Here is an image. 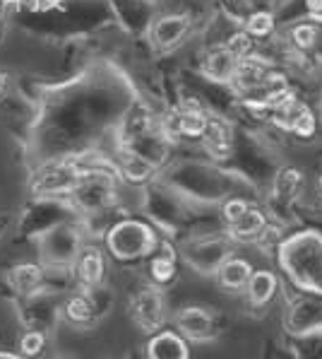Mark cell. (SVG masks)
<instances>
[{"label":"cell","mask_w":322,"mask_h":359,"mask_svg":"<svg viewBox=\"0 0 322 359\" xmlns=\"http://www.w3.org/2000/svg\"><path fill=\"white\" fill-rule=\"evenodd\" d=\"M82 171L72 169L68 164H60V167H53L51 171H43L36 179V191L38 196H48V193H70V189L75 186V181L80 179Z\"/></svg>","instance_id":"cell-6"},{"label":"cell","mask_w":322,"mask_h":359,"mask_svg":"<svg viewBox=\"0 0 322 359\" xmlns=\"http://www.w3.org/2000/svg\"><path fill=\"white\" fill-rule=\"evenodd\" d=\"M238 58L233 56L229 48H221V51L209 53L207 63H204V73H207L212 80H221V82H229L233 70H236Z\"/></svg>","instance_id":"cell-16"},{"label":"cell","mask_w":322,"mask_h":359,"mask_svg":"<svg viewBox=\"0 0 322 359\" xmlns=\"http://www.w3.org/2000/svg\"><path fill=\"white\" fill-rule=\"evenodd\" d=\"M113 181L104 171H82L70 189V198L85 212H102L113 201Z\"/></svg>","instance_id":"cell-2"},{"label":"cell","mask_w":322,"mask_h":359,"mask_svg":"<svg viewBox=\"0 0 322 359\" xmlns=\"http://www.w3.org/2000/svg\"><path fill=\"white\" fill-rule=\"evenodd\" d=\"M265 224H267V219H265L262 210L248 205L246 212H243L233 224H229V227H231V234L236 236V239L248 241V239H258L260 231L265 229Z\"/></svg>","instance_id":"cell-12"},{"label":"cell","mask_w":322,"mask_h":359,"mask_svg":"<svg viewBox=\"0 0 322 359\" xmlns=\"http://www.w3.org/2000/svg\"><path fill=\"white\" fill-rule=\"evenodd\" d=\"M253 275V265L246 258H229L216 268V280L224 290H246L248 280Z\"/></svg>","instance_id":"cell-9"},{"label":"cell","mask_w":322,"mask_h":359,"mask_svg":"<svg viewBox=\"0 0 322 359\" xmlns=\"http://www.w3.org/2000/svg\"><path fill=\"white\" fill-rule=\"evenodd\" d=\"M127 313H130V321L142 330V333H157V330L164 328L166 321V302L164 294L159 290H142L132 297L130 306H127Z\"/></svg>","instance_id":"cell-3"},{"label":"cell","mask_w":322,"mask_h":359,"mask_svg":"<svg viewBox=\"0 0 322 359\" xmlns=\"http://www.w3.org/2000/svg\"><path fill=\"white\" fill-rule=\"evenodd\" d=\"M60 359H77V357H60Z\"/></svg>","instance_id":"cell-30"},{"label":"cell","mask_w":322,"mask_h":359,"mask_svg":"<svg viewBox=\"0 0 322 359\" xmlns=\"http://www.w3.org/2000/svg\"><path fill=\"white\" fill-rule=\"evenodd\" d=\"M274 29V18L270 13H253L246 22V32L251 36H267Z\"/></svg>","instance_id":"cell-22"},{"label":"cell","mask_w":322,"mask_h":359,"mask_svg":"<svg viewBox=\"0 0 322 359\" xmlns=\"http://www.w3.org/2000/svg\"><path fill=\"white\" fill-rule=\"evenodd\" d=\"M0 359H24V357L15 355V352H8V350H0Z\"/></svg>","instance_id":"cell-26"},{"label":"cell","mask_w":322,"mask_h":359,"mask_svg":"<svg viewBox=\"0 0 322 359\" xmlns=\"http://www.w3.org/2000/svg\"><path fill=\"white\" fill-rule=\"evenodd\" d=\"M301 186H303L301 171H293V169H286L284 174L279 176V181H276V191L286 198H296L298 193H301Z\"/></svg>","instance_id":"cell-21"},{"label":"cell","mask_w":322,"mask_h":359,"mask_svg":"<svg viewBox=\"0 0 322 359\" xmlns=\"http://www.w3.org/2000/svg\"><path fill=\"white\" fill-rule=\"evenodd\" d=\"M204 142L212 150L214 157H226L231 152V133L221 121H209L207 118V128H204Z\"/></svg>","instance_id":"cell-17"},{"label":"cell","mask_w":322,"mask_h":359,"mask_svg":"<svg viewBox=\"0 0 322 359\" xmlns=\"http://www.w3.org/2000/svg\"><path fill=\"white\" fill-rule=\"evenodd\" d=\"M94 304L87 294H75L65 304V316L72 325H90L94 321Z\"/></svg>","instance_id":"cell-18"},{"label":"cell","mask_w":322,"mask_h":359,"mask_svg":"<svg viewBox=\"0 0 322 359\" xmlns=\"http://www.w3.org/2000/svg\"><path fill=\"white\" fill-rule=\"evenodd\" d=\"M318 186H320V191H322V176H320V179H318Z\"/></svg>","instance_id":"cell-28"},{"label":"cell","mask_w":322,"mask_h":359,"mask_svg":"<svg viewBox=\"0 0 322 359\" xmlns=\"http://www.w3.org/2000/svg\"><path fill=\"white\" fill-rule=\"evenodd\" d=\"M226 48H229V51L238 60L248 58V56H251V48H253V39H251V34H248V32H238V34H233L229 39V46H226Z\"/></svg>","instance_id":"cell-23"},{"label":"cell","mask_w":322,"mask_h":359,"mask_svg":"<svg viewBox=\"0 0 322 359\" xmlns=\"http://www.w3.org/2000/svg\"><path fill=\"white\" fill-rule=\"evenodd\" d=\"M5 85H8V77H5V73H0V95L5 92Z\"/></svg>","instance_id":"cell-27"},{"label":"cell","mask_w":322,"mask_h":359,"mask_svg":"<svg viewBox=\"0 0 322 359\" xmlns=\"http://www.w3.org/2000/svg\"><path fill=\"white\" fill-rule=\"evenodd\" d=\"M176 328L186 340L209 342L216 338V321L214 313L202 306H186L176 316Z\"/></svg>","instance_id":"cell-4"},{"label":"cell","mask_w":322,"mask_h":359,"mask_svg":"<svg viewBox=\"0 0 322 359\" xmlns=\"http://www.w3.org/2000/svg\"><path fill=\"white\" fill-rule=\"evenodd\" d=\"M176 273H178L176 270V253L169 246H164V251H159L149 263V275L157 287H166L176 280Z\"/></svg>","instance_id":"cell-14"},{"label":"cell","mask_w":322,"mask_h":359,"mask_svg":"<svg viewBox=\"0 0 322 359\" xmlns=\"http://www.w3.org/2000/svg\"><path fill=\"white\" fill-rule=\"evenodd\" d=\"M246 210H248L246 201H241V198H231V201L224 203V208H221V215H224L226 224H233L243 212H246Z\"/></svg>","instance_id":"cell-25"},{"label":"cell","mask_w":322,"mask_h":359,"mask_svg":"<svg viewBox=\"0 0 322 359\" xmlns=\"http://www.w3.org/2000/svg\"><path fill=\"white\" fill-rule=\"evenodd\" d=\"M154 169H157V164L144 159L142 154H137V152H127L123 164H120V174H123L130 184H144V181H149Z\"/></svg>","instance_id":"cell-15"},{"label":"cell","mask_w":322,"mask_h":359,"mask_svg":"<svg viewBox=\"0 0 322 359\" xmlns=\"http://www.w3.org/2000/svg\"><path fill=\"white\" fill-rule=\"evenodd\" d=\"M147 359H190V345L178 330H157L147 342Z\"/></svg>","instance_id":"cell-5"},{"label":"cell","mask_w":322,"mask_h":359,"mask_svg":"<svg viewBox=\"0 0 322 359\" xmlns=\"http://www.w3.org/2000/svg\"><path fill=\"white\" fill-rule=\"evenodd\" d=\"M291 36L298 48H313L315 41H318V29L313 25H298Z\"/></svg>","instance_id":"cell-24"},{"label":"cell","mask_w":322,"mask_h":359,"mask_svg":"<svg viewBox=\"0 0 322 359\" xmlns=\"http://www.w3.org/2000/svg\"><path fill=\"white\" fill-rule=\"evenodd\" d=\"M43 283V270L34 263H22L10 270V285L18 294H34Z\"/></svg>","instance_id":"cell-10"},{"label":"cell","mask_w":322,"mask_h":359,"mask_svg":"<svg viewBox=\"0 0 322 359\" xmlns=\"http://www.w3.org/2000/svg\"><path fill=\"white\" fill-rule=\"evenodd\" d=\"M246 294L255 309H265L276 294V275L272 270H253L246 285Z\"/></svg>","instance_id":"cell-8"},{"label":"cell","mask_w":322,"mask_h":359,"mask_svg":"<svg viewBox=\"0 0 322 359\" xmlns=\"http://www.w3.org/2000/svg\"><path fill=\"white\" fill-rule=\"evenodd\" d=\"M104 273H106V263L99 248H85L77 253V278L87 290H94L104 283Z\"/></svg>","instance_id":"cell-7"},{"label":"cell","mask_w":322,"mask_h":359,"mask_svg":"<svg viewBox=\"0 0 322 359\" xmlns=\"http://www.w3.org/2000/svg\"><path fill=\"white\" fill-rule=\"evenodd\" d=\"M3 3H18V0H3Z\"/></svg>","instance_id":"cell-29"},{"label":"cell","mask_w":322,"mask_h":359,"mask_svg":"<svg viewBox=\"0 0 322 359\" xmlns=\"http://www.w3.org/2000/svg\"><path fill=\"white\" fill-rule=\"evenodd\" d=\"M186 29H188V20L181 18V15H171V18H161L157 25H154L152 36L159 46L169 48L186 34Z\"/></svg>","instance_id":"cell-13"},{"label":"cell","mask_w":322,"mask_h":359,"mask_svg":"<svg viewBox=\"0 0 322 359\" xmlns=\"http://www.w3.org/2000/svg\"><path fill=\"white\" fill-rule=\"evenodd\" d=\"M207 128V116H204L202 109L192 107V109H186L181 116H178V130L183 135L188 137H200Z\"/></svg>","instance_id":"cell-19"},{"label":"cell","mask_w":322,"mask_h":359,"mask_svg":"<svg viewBox=\"0 0 322 359\" xmlns=\"http://www.w3.org/2000/svg\"><path fill=\"white\" fill-rule=\"evenodd\" d=\"M157 234L140 219H123L106 234V246L118 261H137L157 248Z\"/></svg>","instance_id":"cell-1"},{"label":"cell","mask_w":322,"mask_h":359,"mask_svg":"<svg viewBox=\"0 0 322 359\" xmlns=\"http://www.w3.org/2000/svg\"><path fill=\"white\" fill-rule=\"evenodd\" d=\"M265 77H267V73H265V68L258 63V60L241 58L236 63V70H233V75H231V82L238 87V90L251 92V90H255V87L262 85Z\"/></svg>","instance_id":"cell-11"},{"label":"cell","mask_w":322,"mask_h":359,"mask_svg":"<svg viewBox=\"0 0 322 359\" xmlns=\"http://www.w3.org/2000/svg\"><path fill=\"white\" fill-rule=\"evenodd\" d=\"M43 347H46V335L41 330H27L20 340V355L24 359H34L41 355Z\"/></svg>","instance_id":"cell-20"}]
</instances>
